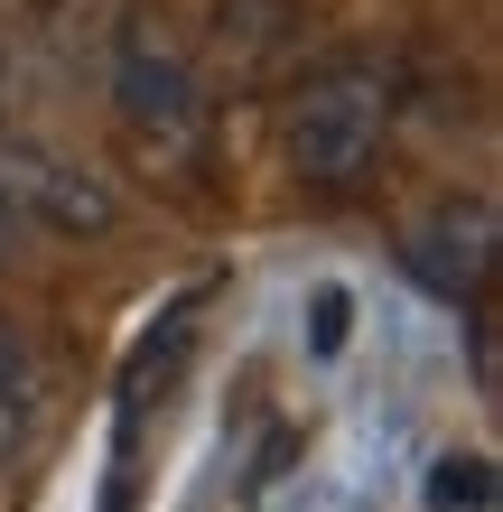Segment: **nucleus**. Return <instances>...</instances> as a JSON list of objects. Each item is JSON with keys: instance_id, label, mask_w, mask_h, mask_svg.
Instances as JSON below:
<instances>
[{"instance_id": "obj_8", "label": "nucleus", "mask_w": 503, "mask_h": 512, "mask_svg": "<svg viewBox=\"0 0 503 512\" xmlns=\"http://www.w3.org/2000/svg\"><path fill=\"white\" fill-rule=\"evenodd\" d=\"M336 336H345V298L327 289V298H317V354H336Z\"/></svg>"}, {"instance_id": "obj_5", "label": "nucleus", "mask_w": 503, "mask_h": 512, "mask_svg": "<svg viewBox=\"0 0 503 512\" xmlns=\"http://www.w3.org/2000/svg\"><path fill=\"white\" fill-rule=\"evenodd\" d=\"M38 419H47L38 364H28V345H19V336H0V466H19V457H28Z\"/></svg>"}, {"instance_id": "obj_9", "label": "nucleus", "mask_w": 503, "mask_h": 512, "mask_svg": "<svg viewBox=\"0 0 503 512\" xmlns=\"http://www.w3.org/2000/svg\"><path fill=\"white\" fill-rule=\"evenodd\" d=\"M10 233H19V224H10V205H0V243H10Z\"/></svg>"}, {"instance_id": "obj_7", "label": "nucleus", "mask_w": 503, "mask_h": 512, "mask_svg": "<svg viewBox=\"0 0 503 512\" xmlns=\"http://www.w3.org/2000/svg\"><path fill=\"white\" fill-rule=\"evenodd\" d=\"M466 364H476V391H494V317H476V345H466Z\"/></svg>"}, {"instance_id": "obj_1", "label": "nucleus", "mask_w": 503, "mask_h": 512, "mask_svg": "<svg viewBox=\"0 0 503 512\" xmlns=\"http://www.w3.org/2000/svg\"><path fill=\"white\" fill-rule=\"evenodd\" d=\"M112 112H122V131L150 149L159 168H196L205 149H215V103H205V75L187 47H168L159 28H122V47H112Z\"/></svg>"}, {"instance_id": "obj_3", "label": "nucleus", "mask_w": 503, "mask_h": 512, "mask_svg": "<svg viewBox=\"0 0 503 512\" xmlns=\"http://www.w3.org/2000/svg\"><path fill=\"white\" fill-rule=\"evenodd\" d=\"M0 205H10V224L66 233V243H103V233L122 224V205L103 196V177H84L75 159H56L38 140H0Z\"/></svg>"}, {"instance_id": "obj_4", "label": "nucleus", "mask_w": 503, "mask_h": 512, "mask_svg": "<svg viewBox=\"0 0 503 512\" xmlns=\"http://www.w3.org/2000/svg\"><path fill=\"white\" fill-rule=\"evenodd\" d=\"M485 261H494V215H485V205H466V233H457V205L429 233H410V270H420L438 298H476Z\"/></svg>"}, {"instance_id": "obj_2", "label": "nucleus", "mask_w": 503, "mask_h": 512, "mask_svg": "<svg viewBox=\"0 0 503 512\" xmlns=\"http://www.w3.org/2000/svg\"><path fill=\"white\" fill-rule=\"evenodd\" d=\"M382 140H392V84H382L373 66H327V75H308L299 84V103H289V122H280V149H289V168L308 177V187H364L373 159H382Z\"/></svg>"}, {"instance_id": "obj_6", "label": "nucleus", "mask_w": 503, "mask_h": 512, "mask_svg": "<svg viewBox=\"0 0 503 512\" xmlns=\"http://www.w3.org/2000/svg\"><path fill=\"white\" fill-rule=\"evenodd\" d=\"M494 503V466L485 457H438L429 466V512H485Z\"/></svg>"}]
</instances>
